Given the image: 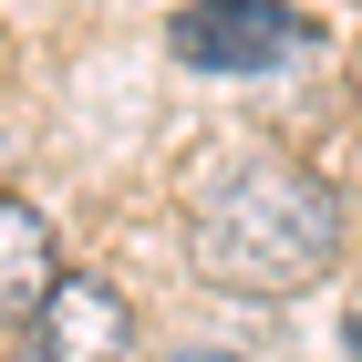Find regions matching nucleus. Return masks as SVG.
Returning <instances> with one entry per match:
<instances>
[{
	"instance_id": "obj_5",
	"label": "nucleus",
	"mask_w": 362,
	"mask_h": 362,
	"mask_svg": "<svg viewBox=\"0 0 362 362\" xmlns=\"http://www.w3.org/2000/svg\"><path fill=\"white\" fill-rule=\"evenodd\" d=\"M341 352H352V362H362V310H352V332H341Z\"/></svg>"
},
{
	"instance_id": "obj_2",
	"label": "nucleus",
	"mask_w": 362,
	"mask_h": 362,
	"mask_svg": "<svg viewBox=\"0 0 362 362\" xmlns=\"http://www.w3.org/2000/svg\"><path fill=\"white\" fill-rule=\"evenodd\" d=\"M166 42L187 73H279V62H300L321 42V21L279 11V0H187L166 21Z\"/></svg>"
},
{
	"instance_id": "obj_6",
	"label": "nucleus",
	"mask_w": 362,
	"mask_h": 362,
	"mask_svg": "<svg viewBox=\"0 0 362 362\" xmlns=\"http://www.w3.org/2000/svg\"><path fill=\"white\" fill-rule=\"evenodd\" d=\"M176 362H249V352H176Z\"/></svg>"
},
{
	"instance_id": "obj_1",
	"label": "nucleus",
	"mask_w": 362,
	"mask_h": 362,
	"mask_svg": "<svg viewBox=\"0 0 362 362\" xmlns=\"http://www.w3.org/2000/svg\"><path fill=\"white\" fill-rule=\"evenodd\" d=\"M187 249L238 300H290V290H310L341 259V197L310 166H290V156H249V166H228L197 197Z\"/></svg>"
},
{
	"instance_id": "obj_3",
	"label": "nucleus",
	"mask_w": 362,
	"mask_h": 362,
	"mask_svg": "<svg viewBox=\"0 0 362 362\" xmlns=\"http://www.w3.org/2000/svg\"><path fill=\"white\" fill-rule=\"evenodd\" d=\"M124 352H135V300L104 269H62L42 321L21 332V362H124Z\"/></svg>"
},
{
	"instance_id": "obj_4",
	"label": "nucleus",
	"mask_w": 362,
	"mask_h": 362,
	"mask_svg": "<svg viewBox=\"0 0 362 362\" xmlns=\"http://www.w3.org/2000/svg\"><path fill=\"white\" fill-rule=\"evenodd\" d=\"M52 290H62V259H52V218H42L31 197H0V332H31Z\"/></svg>"
}]
</instances>
